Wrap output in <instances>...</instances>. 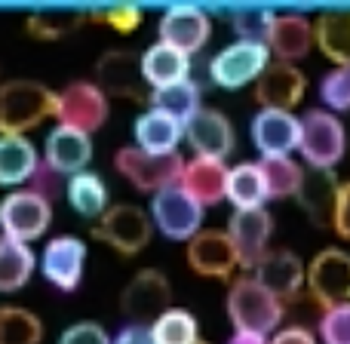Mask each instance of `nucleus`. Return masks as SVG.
Segmentation results:
<instances>
[{"label":"nucleus","mask_w":350,"mask_h":344,"mask_svg":"<svg viewBox=\"0 0 350 344\" xmlns=\"http://www.w3.org/2000/svg\"><path fill=\"white\" fill-rule=\"evenodd\" d=\"M59 92L40 80H6L0 86V135H25L55 117Z\"/></svg>","instance_id":"f257e3e1"},{"label":"nucleus","mask_w":350,"mask_h":344,"mask_svg":"<svg viewBox=\"0 0 350 344\" xmlns=\"http://www.w3.org/2000/svg\"><path fill=\"white\" fill-rule=\"evenodd\" d=\"M228 317L237 332L265 335L277 332L283 320V302L265 289L255 277H240L228 292Z\"/></svg>","instance_id":"f03ea898"},{"label":"nucleus","mask_w":350,"mask_h":344,"mask_svg":"<svg viewBox=\"0 0 350 344\" xmlns=\"http://www.w3.org/2000/svg\"><path fill=\"white\" fill-rule=\"evenodd\" d=\"M151 234H154L151 215L135 203L108 206V212L92 224V237L120 255H139L151 243Z\"/></svg>","instance_id":"7ed1b4c3"},{"label":"nucleus","mask_w":350,"mask_h":344,"mask_svg":"<svg viewBox=\"0 0 350 344\" xmlns=\"http://www.w3.org/2000/svg\"><path fill=\"white\" fill-rule=\"evenodd\" d=\"M347 148L345 123L332 114V111L314 108L301 117V157L308 160L310 170H335Z\"/></svg>","instance_id":"20e7f679"},{"label":"nucleus","mask_w":350,"mask_h":344,"mask_svg":"<svg viewBox=\"0 0 350 344\" xmlns=\"http://www.w3.org/2000/svg\"><path fill=\"white\" fill-rule=\"evenodd\" d=\"M114 166L123 178L139 191H163V187L178 185L181 172H185V160L181 154H148L142 148H120L114 154Z\"/></svg>","instance_id":"39448f33"},{"label":"nucleus","mask_w":350,"mask_h":344,"mask_svg":"<svg viewBox=\"0 0 350 344\" xmlns=\"http://www.w3.org/2000/svg\"><path fill=\"white\" fill-rule=\"evenodd\" d=\"M271 65V47L265 40H237L209 62V77L221 90H240L265 74Z\"/></svg>","instance_id":"423d86ee"},{"label":"nucleus","mask_w":350,"mask_h":344,"mask_svg":"<svg viewBox=\"0 0 350 344\" xmlns=\"http://www.w3.org/2000/svg\"><path fill=\"white\" fill-rule=\"evenodd\" d=\"M96 86L105 96L129 98V102H148L151 86L142 71V55L129 49H108L96 62Z\"/></svg>","instance_id":"0eeeda50"},{"label":"nucleus","mask_w":350,"mask_h":344,"mask_svg":"<svg viewBox=\"0 0 350 344\" xmlns=\"http://www.w3.org/2000/svg\"><path fill=\"white\" fill-rule=\"evenodd\" d=\"M172 304V283L163 271L145 267L126 283L120 295V310L129 317V323L154 326L157 317H163Z\"/></svg>","instance_id":"6e6552de"},{"label":"nucleus","mask_w":350,"mask_h":344,"mask_svg":"<svg viewBox=\"0 0 350 344\" xmlns=\"http://www.w3.org/2000/svg\"><path fill=\"white\" fill-rule=\"evenodd\" d=\"M151 222L160 228V234L170 240H185L191 243L200 234L203 224V206L191 197L181 185L163 187L154 194L151 200Z\"/></svg>","instance_id":"1a4fd4ad"},{"label":"nucleus","mask_w":350,"mask_h":344,"mask_svg":"<svg viewBox=\"0 0 350 344\" xmlns=\"http://www.w3.org/2000/svg\"><path fill=\"white\" fill-rule=\"evenodd\" d=\"M49 222H53V203L40 194L28 191H12L0 200V234L12 237V240L31 243L40 234H46Z\"/></svg>","instance_id":"9d476101"},{"label":"nucleus","mask_w":350,"mask_h":344,"mask_svg":"<svg viewBox=\"0 0 350 344\" xmlns=\"http://www.w3.org/2000/svg\"><path fill=\"white\" fill-rule=\"evenodd\" d=\"M108 96L98 90L90 80H74L65 90L59 92V111H55V120L62 127L80 129V133L92 135L96 129L105 127L108 120Z\"/></svg>","instance_id":"9b49d317"},{"label":"nucleus","mask_w":350,"mask_h":344,"mask_svg":"<svg viewBox=\"0 0 350 344\" xmlns=\"http://www.w3.org/2000/svg\"><path fill=\"white\" fill-rule=\"evenodd\" d=\"M308 289L317 304L335 308L350 302V252L345 249H323L308 265Z\"/></svg>","instance_id":"f8f14e48"},{"label":"nucleus","mask_w":350,"mask_h":344,"mask_svg":"<svg viewBox=\"0 0 350 344\" xmlns=\"http://www.w3.org/2000/svg\"><path fill=\"white\" fill-rule=\"evenodd\" d=\"M249 129L261 157H289L301 145V117H295L292 111L261 108Z\"/></svg>","instance_id":"ddd939ff"},{"label":"nucleus","mask_w":350,"mask_h":344,"mask_svg":"<svg viewBox=\"0 0 350 344\" xmlns=\"http://www.w3.org/2000/svg\"><path fill=\"white\" fill-rule=\"evenodd\" d=\"M83 265H86V243L74 234L53 237L40 255V271L55 289L74 292L83 280Z\"/></svg>","instance_id":"4468645a"},{"label":"nucleus","mask_w":350,"mask_h":344,"mask_svg":"<svg viewBox=\"0 0 350 344\" xmlns=\"http://www.w3.org/2000/svg\"><path fill=\"white\" fill-rule=\"evenodd\" d=\"M273 234V218L265 206L258 209H234L228 222V237L234 240L237 259L243 267H255L267 255V243Z\"/></svg>","instance_id":"2eb2a0df"},{"label":"nucleus","mask_w":350,"mask_h":344,"mask_svg":"<svg viewBox=\"0 0 350 344\" xmlns=\"http://www.w3.org/2000/svg\"><path fill=\"white\" fill-rule=\"evenodd\" d=\"M157 31H160V40L163 43L193 55L209 43L212 18H209V12L200 10V6H170V10L160 16Z\"/></svg>","instance_id":"dca6fc26"},{"label":"nucleus","mask_w":350,"mask_h":344,"mask_svg":"<svg viewBox=\"0 0 350 344\" xmlns=\"http://www.w3.org/2000/svg\"><path fill=\"white\" fill-rule=\"evenodd\" d=\"M187 265L200 277H215L228 280L234 274V267L240 265L237 259L234 240L228 237V230H200L191 243H187Z\"/></svg>","instance_id":"f3484780"},{"label":"nucleus","mask_w":350,"mask_h":344,"mask_svg":"<svg viewBox=\"0 0 350 344\" xmlns=\"http://www.w3.org/2000/svg\"><path fill=\"white\" fill-rule=\"evenodd\" d=\"M304 90H308L304 71L292 62H271L265 74L255 80V98L261 108L292 111L304 98Z\"/></svg>","instance_id":"a211bd4d"},{"label":"nucleus","mask_w":350,"mask_h":344,"mask_svg":"<svg viewBox=\"0 0 350 344\" xmlns=\"http://www.w3.org/2000/svg\"><path fill=\"white\" fill-rule=\"evenodd\" d=\"M185 135L191 142V148L197 151V157H209V160H224L234 151L237 142L230 120L215 108H200L185 123Z\"/></svg>","instance_id":"6ab92c4d"},{"label":"nucleus","mask_w":350,"mask_h":344,"mask_svg":"<svg viewBox=\"0 0 350 344\" xmlns=\"http://www.w3.org/2000/svg\"><path fill=\"white\" fill-rule=\"evenodd\" d=\"M92 160V139L80 129L71 127H55L53 133L46 135V145H43V163L49 170H55L62 178H71L77 172H86Z\"/></svg>","instance_id":"aec40b11"},{"label":"nucleus","mask_w":350,"mask_h":344,"mask_svg":"<svg viewBox=\"0 0 350 344\" xmlns=\"http://www.w3.org/2000/svg\"><path fill=\"white\" fill-rule=\"evenodd\" d=\"M252 277L258 280L271 295H277L280 302H283V298L298 295V289L308 283V267H304V261L298 259L295 252H289V249H267V255L255 265Z\"/></svg>","instance_id":"412c9836"},{"label":"nucleus","mask_w":350,"mask_h":344,"mask_svg":"<svg viewBox=\"0 0 350 344\" xmlns=\"http://www.w3.org/2000/svg\"><path fill=\"white\" fill-rule=\"evenodd\" d=\"M317 43L314 22L301 12H277L267 31V47L277 55V62H292L310 53V47Z\"/></svg>","instance_id":"4be33fe9"},{"label":"nucleus","mask_w":350,"mask_h":344,"mask_svg":"<svg viewBox=\"0 0 350 344\" xmlns=\"http://www.w3.org/2000/svg\"><path fill=\"white\" fill-rule=\"evenodd\" d=\"M228 166L224 160H209V157H193L191 163H185L178 185L197 200L200 206H215L221 200H228Z\"/></svg>","instance_id":"5701e85b"},{"label":"nucleus","mask_w":350,"mask_h":344,"mask_svg":"<svg viewBox=\"0 0 350 344\" xmlns=\"http://www.w3.org/2000/svg\"><path fill=\"white\" fill-rule=\"evenodd\" d=\"M142 71H145V80H148V86H151V92L166 90V86L191 80V55L170 47V43L157 40L142 53Z\"/></svg>","instance_id":"b1692460"},{"label":"nucleus","mask_w":350,"mask_h":344,"mask_svg":"<svg viewBox=\"0 0 350 344\" xmlns=\"http://www.w3.org/2000/svg\"><path fill=\"white\" fill-rule=\"evenodd\" d=\"M338 178L332 170H308L304 172V185L298 191V203L310 215V222L329 228L335 222V203H338Z\"/></svg>","instance_id":"393cba45"},{"label":"nucleus","mask_w":350,"mask_h":344,"mask_svg":"<svg viewBox=\"0 0 350 344\" xmlns=\"http://www.w3.org/2000/svg\"><path fill=\"white\" fill-rule=\"evenodd\" d=\"M133 133H135V148H142V151L175 154L178 142L185 139V123L175 120L160 108H148L145 114H139Z\"/></svg>","instance_id":"a878e982"},{"label":"nucleus","mask_w":350,"mask_h":344,"mask_svg":"<svg viewBox=\"0 0 350 344\" xmlns=\"http://www.w3.org/2000/svg\"><path fill=\"white\" fill-rule=\"evenodd\" d=\"M37 166H40V157L28 135H0V185H25L37 172Z\"/></svg>","instance_id":"bb28decb"},{"label":"nucleus","mask_w":350,"mask_h":344,"mask_svg":"<svg viewBox=\"0 0 350 344\" xmlns=\"http://www.w3.org/2000/svg\"><path fill=\"white\" fill-rule=\"evenodd\" d=\"M317 47L335 65H350V10H326L314 22Z\"/></svg>","instance_id":"cd10ccee"},{"label":"nucleus","mask_w":350,"mask_h":344,"mask_svg":"<svg viewBox=\"0 0 350 344\" xmlns=\"http://www.w3.org/2000/svg\"><path fill=\"white\" fill-rule=\"evenodd\" d=\"M37 267V255L28 243L0 234V292H16L31 280Z\"/></svg>","instance_id":"c85d7f7f"},{"label":"nucleus","mask_w":350,"mask_h":344,"mask_svg":"<svg viewBox=\"0 0 350 344\" xmlns=\"http://www.w3.org/2000/svg\"><path fill=\"white\" fill-rule=\"evenodd\" d=\"M68 203L83 218H102L108 212V185L96 172H77L65 181Z\"/></svg>","instance_id":"c756f323"},{"label":"nucleus","mask_w":350,"mask_h":344,"mask_svg":"<svg viewBox=\"0 0 350 344\" xmlns=\"http://www.w3.org/2000/svg\"><path fill=\"white\" fill-rule=\"evenodd\" d=\"M228 200L234 203V209H258L265 206L267 197V185H265V172L258 163H237L228 172Z\"/></svg>","instance_id":"7c9ffc66"},{"label":"nucleus","mask_w":350,"mask_h":344,"mask_svg":"<svg viewBox=\"0 0 350 344\" xmlns=\"http://www.w3.org/2000/svg\"><path fill=\"white\" fill-rule=\"evenodd\" d=\"M90 18L86 10H71V6H49V10H37L28 16V34L37 40H62V37L74 34L80 25Z\"/></svg>","instance_id":"2f4dec72"},{"label":"nucleus","mask_w":350,"mask_h":344,"mask_svg":"<svg viewBox=\"0 0 350 344\" xmlns=\"http://www.w3.org/2000/svg\"><path fill=\"white\" fill-rule=\"evenodd\" d=\"M43 323L34 310L3 304L0 308V344H40Z\"/></svg>","instance_id":"473e14b6"},{"label":"nucleus","mask_w":350,"mask_h":344,"mask_svg":"<svg viewBox=\"0 0 350 344\" xmlns=\"http://www.w3.org/2000/svg\"><path fill=\"white\" fill-rule=\"evenodd\" d=\"M261 172H265L267 197L283 200V197H298L304 185V170L292 157H261Z\"/></svg>","instance_id":"72a5a7b5"},{"label":"nucleus","mask_w":350,"mask_h":344,"mask_svg":"<svg viewBox=\"0 0 350 344\" xmlns=\"http://www.w3.org/2000/svg\"><path fill=\"white\" fill-rule=\"evenodd\" d=\"M148 102H151V108L166 111V114L175 117V120H181V123H187L200 108H203V105H200V86L193 83V80L166 86V90H154Z\"/></svg>","instance_id":"f704fd0d"},{"label":"nucleus","mask_w":350,"mask_h":344,"mask_svg":"<svg viewBox=\"0 0 350 344\" xmlns=\"http://www.w3.org/2000/svg\"><path fill=\"white\" fill-rule=\"evenodd\" d=\"M154 339L157 344H197V317L185 308H170L163 317L154 320Z\"/></svg>","instance_id":"c9c22d12"},{"label":"nucleus","mask_w":350,"mask_h":344,"mask_svg":"<svg viewBox=\"0 0 350 344\" xmlns=\"http://www.w3.org/2000/svg\"><path fill=\"white\" fill-rule=\"evenodd\" d=\"M277 12L273 10H261V6H243V10L230 12V28L234 34H240V40H265L267 43V31Z\"/></svg>","instance_id":"e433bc0d"},{"label":"nucleus","mask_w":350,"mask_h":344,"mask_svg":"<svg viewBox=\"0 0 350 344\" xmlns=\"http://www.w3.org/2000/svg\"><path fill=\"white\" fill-rule=\"evenodd\" d=\"M320 98L332 111H350V65H335L320 80Z\"/></svg>","instance_id":"4c0bfd02"},{"label":"nucleus","mask_w":350,"mask_h":344,"mask_svg":"<svg viewBox=\"0 0 350 344\" xmlns=\"http://www.w3.org/2000/svg\"><path fill=\"white\" fill-rule=\"evenodd\" d=\"M320 339L323 344H350V302L323 310Z\"/></svg>","instance_id":"58836bf2"},{"label":"nucleus","mask_w":350,"mask_h":344,"mask_svg":"<svg viewBox=\"0 0 350 344\" xmlns=\"http://www.w3.org/2000/svg\"><path fill=\"white\" fill-rule=\"evenodd\" d=\"M90 18H98V22H105L108 28L120 31V34H129V31L139 28L145 16L135 6H111V10H90Z\"/></svg>","instance_id":"ea45409f"},{"label":"nucleus","mask_w":350,"mask_h":344,"mask_svg":"<svg viewBox=\"0 0 350 344\" xmlns=\"http://www.w3.org/2000/svg\"><path fill=\"white\" fill-rule=\"evenodd\" d=\"M59 344H114V339L105 332V326L83 320V323L68 326L65 332L59 335Z\"/></svg>","instance_id":"a19ab883"},{"label":"nucleus","mask_w":350,"mask_h":344,"mask_svg":"<svg viewBox=\"0 0 350 344\" xmlns=\"http://www.w3.org/2000/svg\"><path fill=\"white\" fill-rule=\"evenodd\" d=\"M28 185H31V191H34V194H40V197H46L49 203H53V197L62 191V187H65V181H62L59 172L49 170V166L40 160V166H37V172L31 175Z\"/></svg>","instance_id":"79ce46f5"},{"label":"nucleus","mask_w":350,"mask_h":344,"mask_svg":"<svg viewBox=\"0 0 350 344\" xmlns=\"http://www.w3.org/2000/svg\"><path fill=\"white\" fill-rule=\"evenodd\" d=\"M332 228L338 230V237L350 240V181L338 187V203H335V222Z\"/></svg>","instance_id":"37998d69"},{"label":"nucleus","mask_w":350,"mask_h":344,"mask_svg":"<svg viewBox=\"0 0 350 344\" xmlns=\"http://www.w3.org/2000/svg\"><path fill=\"white\" fill-rule=\"evenodd\" d=\"M114 344H157V339H154V329L145 323H126L114 335Z\"/></svg>","instance_id":"c03bdc74"},{"label":"nucleus","mask_w":350,"mask_h":344,"mask_svg":"<svg viewBox=\"0 0 350 344\" xmlns=\"http://www.w3.org/2000/svg\"><path fill=\"white\" fill-rule=\"evenodd\" d=\"M267 344H317V339H314V332L304 326H286V329H277Z\"/></svg>","instance_id":"a18cd8bd"},{"label":"nucleus","mask_w":350,"mask_h":344,"mask_svg":"<svg viewBox=\"0 0 350 344\" xmlns=\"http://www.w3.org/2000/svg\"><path fill=\"white\" fill-rule=\"evenodd\" d=\"M228 344H267L265 335H252V332H234V339Z\"/></svg>","instance_id":"49530a36"},{"label":"nucleus","mask_w":350,"mask_h":344,"mask_svg":"<svg viewBox=\"0 0 350 344\" xmlns=\"http://www.w3.org/2000/svg\"><path fill=\"white\" fill-rule=\"evenodd\" d=\"M197 344H206V341H197Z\"/></svg>","instance_id":"de8ad7c7"}]
</instances>
